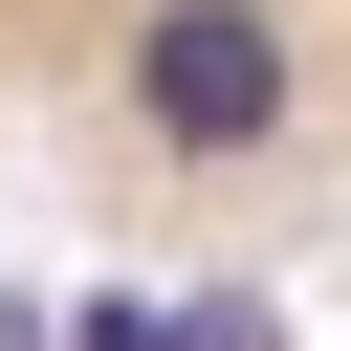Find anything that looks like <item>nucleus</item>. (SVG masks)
Here are the masks:
<instances>
[{
	"label": "nucleus",
	"mask_w": 351,
	"mask_h": 351,
	"mask_svg": "<svg viewBox=\"0 0 351 351\" xmlns=\"http://www.w3.org/2000/svg\"><path fill=\"white\" fill-rule=\"evenodd\" d=\"M0 176L110 219L351 197V0H0Z\"/></svg>",
	"instance_id": "f257e3e1"
}]
</instances>
